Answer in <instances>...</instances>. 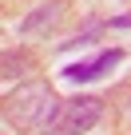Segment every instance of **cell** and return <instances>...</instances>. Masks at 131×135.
Segmentation results:
<instances>
[{"label": "cell", "mask_w": 131, "mask_h": 135, "mask_svg": "<svg viewBox=\"0 0 131 135\" xmlns=\"http://www.w3.org/2000/svg\"><path fill=\"white\" fill-rule=\"evenodd\" d=\"M60 107H64V103L56 99V91H52L48 84L32 80V84H20V88L4 99V123L16 127V131H24V135L48 131V127L56 123Z\"/></svg>", "instance_id": "obj_1"}, {"label": "cell", "mask_w": 131, "mask_h": 135, "mask_svg": "<svg viewBox=\"0 0 131 135\" xmlns=\"http://www.w3.org/2000/svg\"><path fill=\"white\" fill-rule=\"evenodd\" d=\"M99 119H103V103H99L95 95H80V99H68V103L60 107L56 123H52L44 135H84V131H91Z\"/></svg>", "instance_id": "obj_2"}, {"label": "cell", "mask_w": 131, "mask_h": 135, "mask_svg": "<svg viewBox=\"0 0 131 135\" xmlns=\"http://www.w3.org/2000/svg\"><path fill=\"white\" fill-rule=\"evenodd\" d=\"M119 60H123V52H119V48H111V52H103V56H95V60H88V64H72L64 76L76 80V84H84V80H99L103 72H111Z\"/></svg>", "instance_id": "obj_3"}, {"label": "cell", "mask_w": 131, "mask_h": 135, "mask_svg": "<svg viewBox=\"0 0 131 135\" xmlns=\"http://www.w3.org/2000/svg\"><path fill=\"white\" fill-rule=\"evenodd\" d=\"M60 20H64V0H48V4H40V8L24 20V32H28V36H44V32H52Z\"/></svg>", "instance_id": "obj_4"}]
</instances>
